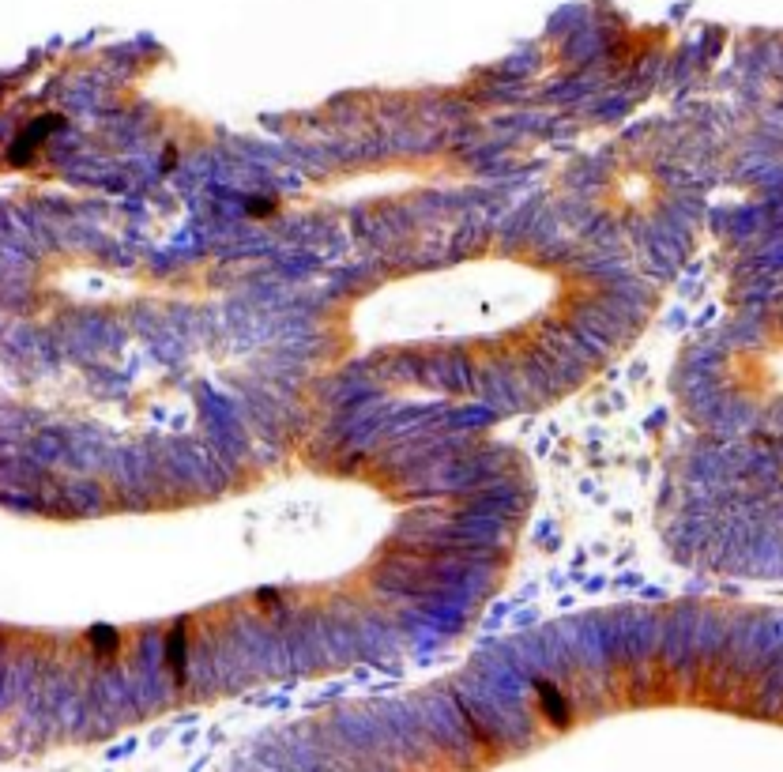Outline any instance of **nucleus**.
<instances>
[{"instance_id":"f257e3e1","label":"nucleus","mask_w":783,"mask_h":772,"mask_svg":"<svg viewBox=\"0 0 783 772\" xmlns=\"http://www.w3.org/2000/svg\"><path fill=\"white\" fill-rule=\"evenodd\" d=\"M166 656H170V663H173V674L181 678V674H184V633H181V629H173L170 652H166Z\"/></svg>"}]
</instances>
